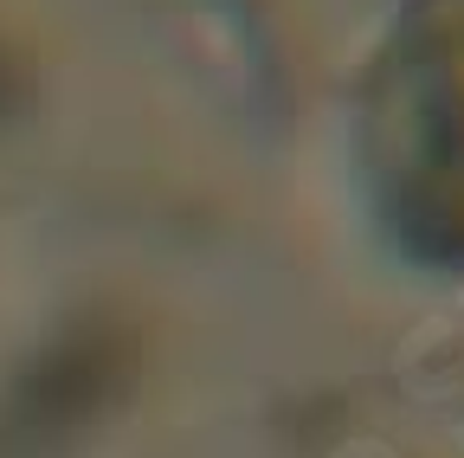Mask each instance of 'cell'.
Masks as SVG:
<instances>
[{"mask_svg":"<svg viewBox=\"0 0 464 458\" xmlns=\"http://www.w3.org/2000/svg\"><path fill=\"white\" fill-rule=\"evenodd\" d=\"M123 375H130V342L116 329H78L33 362V375L20 381L7 407V426L20 433V445H52L78 433L84 420H97L110 394L123 387Z\"/></svg>","mask_w":464,"mask_h":458,"instance_id":"cell-1","label":"cell"},{"mask_svg":"<svg viewBox=\"0 0 464 458\" xmlns=\"http://www.w3.org/2000/svg\"><path fill=\"white\" fill-rule=\"evenodd\" d=\"M14 97H20V65H14V52L0 45V117L14 110Z\"/></svg>","mask_w":464,"mask_h":458,"instance_id":"cell-2","label":"cell"}]
</instances>
